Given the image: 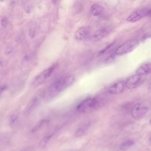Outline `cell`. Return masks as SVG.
Returning a JSON list of instances; mask_svg holds the SVG:
<instances>
[{
	"label": "cell",
	"mask_w": 151,
	"mask_h": 151,
	"mask_svg": "<svg viewBox=\"0 0 151 151\" xmlns=\"http://www.w3.org/2000/svg\"><path fill=\"white\" fill-rule=\"evenodd\" d=\"M74 80V78L72 76L61 77L55 80L44 90V99L48 100L55 97L71 84Z\"/></svg>",
	"instance_id": "1"
},
{
	"label": "cell",
	"mask_w": 151,
	"mask_h": 151,
	"mask_svg": "<svg viewBox=\"0 0 151 151\" xmlns=\"http://www.w3.org/2000/svg\"><path fill=\"white\" fill-rule=\"evenodd\" d=\"M101 105L96 97L88 98L82 101L78 106L77 109L80 112L88 113L97 109Z\"/></svg>",
	"instance_id": "2"
},
{
	"label": "cell",
	"mask_w": 151,
	"mask_h": 151,
	"mask_svg": "<svg viewBox=\"0 0 151 151\" xmlns=\"http://www.w3.org/2000/svg\"><path fill=\"white\" fill-rule=\"evenodd\" d=\"M139 42L136 39L129 40L119 46L115 52L116 55H122L134 50L138 45Z\"/></svg>",
	"instance_id": "3"
},
{
	"label": "cell",
	"mask_w": 151,
	"mask_h": 151,
	"mask_svg": "<svg viewBox=\"0 0 151 151\" xmlns=\"http://www.w3.org/2000/svg\"><path fill=\"white\" fill-rule=\"evenodd\" d=\"M56 66V64H55L37 74L33 79L32 84L37 86L42 84L50 76Z\"/></svg>",
	"instance_id": "4"
},
{
	"label": "cell",
	"mask_w": 151,
	"mask_h": 151,
	"mask_svg": "<svg viewBox=\"0 0 151 151\" xmlns=\"http://www.w3.org/2000/svg\"><path fill=\"white\" fill-rule=\"evenodd\" d=\"M43 91L40 90L35 93L27 106L25 110V113L30 111L39 104L42 99H44Z\"/></svg>",
	"instance_id": "5"
},
{
	"label": "cell",
	"mask_w": 151,
	"mask_h": 151,
	"mask_svg": "<svg viewBox=\"0 0 151 151\" xmlns=\"http://www.w3.org/2000/svg\"><path fill=\"white\" fill-rule=\"evenodd\" d=\"M147 107L141 104L138 103L133 107L132 110V117L138 119L143 116L147 111Z\"/></svg>",
	"instance_id": "6"
},
{
	"label": "cell",
	"mask_w": 151,
	"mask_h": 151,
	"mask_svg": "<svg viewBox=\"0 0 151 151\" xmlns=\"http://www.w3.org/2000/svg\"><path fill=\"white\" fill-rule=\"evenodd\" d=\"M148 10L146 8L138 9L129 16L127 20L131 22L138 21L147 15Z\"/></svg>",
	"instance_id": "7"
},
{
	"label": "cell",
	"mask_w": 151,
	"mask_h": 151,
	"mask_svg": "<svg viewBox=\"0 0 151 151\" xmlns=\"http://www.w3.org/2000/svg\"><path fill=\"white\" fill-rule=\"evenodd\" d=\"M142 82L141 76L136 74L130 77L126 80L125 86L129 89L134 88L139 86Z\"/></svg>",
	"instance_id": "8"
},
{
	"label": "cell",
	"mask_w": 151,
	"mask_h": 151,
	"mask_svg": "<svg viewBox=\"0 0 151 151\" xmlns=\"http://www.w3.org/2000/svg\"><path fill=\"white\" fill-rule=\"evenodd\" d=\"M125 86V82L118 81L109 86L108 89V91L109 93L112 94H118L123 91Z\"/></svg>",
	"instance_id": "9"
},
{
	"label": "cell",
	"mask_w": 151,
	"mask_h": 151,
	"mask_svg": "<svg viewBox=\"0 0 151 151\" xmlns=\"http://www.w3.org/2000/svg\"><path fill=\"white\" fill-rule=\"evenodd\" d=\"M90 34V30L88 28L85 27H81L78 29L74 34L75 39L78 41L86 39Z\"/></svg>",
	"instance_id": "10"
},
{
	"label": "cell",
	"mask_w": 151,
	"mask_h": 151,
	"mask_svg": "<svg viewBox=\"0 0 151 151\" xmlns=\"http://www.w3.org/2000/svg\"><path fill=\"white\" fill-rule=\"evenodd\" d=\"M151 72V63H147L142 65L137 70L136 74L140 76L147 75Z\"/></svg>",
	"instance_id": "11"
},
{
	"label": "cell",
	"mask_w": 151,
	"mask_h": 151,
	"mask_svg": "<svg viewBox=\"0 0 151 151\" xmlns=\"http://www.w3.org/2000/svg\"><path fill=\"white\" fill-rule=\"evenodd\" d=\"M90 11L93 15L96 17H99L104 14V9L101 5L95 4L91 6Z\"/></svg>",
	"instance_id": "12"
},
{
	"label": "cell",
	"mask_w": 151,
	"mask_h": 151,
	"mask_svg": "<svg viewBox=\"0 0 151 151\" xmlns=\"http://www.w3.org/2000/svg\"><path fill=\"white\" fill-rule=\"evenodd\" d=\"M110 29L108 27H103L96 31L94 33L93 37L96 40H100L104 37L109 33Z\"/></svg>",
	"instance_id": "13"
},
{
	"label": "cell",
	"mask_w": 151,
	"mask_h": 151,
	"mask_svg": "<svg viewBox=\"0 0 151 151\" xmlns=\"http://www.w3.org/2000/svg\"><path fill=\"white\" fill-rule=\"evenodd\" d=\"M89 125L88 124L84 125L79 128L76 131L75 135L76 137H80L83 135L86 132Z\"/></svg>",
	"instance_id": "14"
},
{
	"label": "cell",
	"mask_w": 151,
	"mask_h": 151,
	"mask_svg": "<svg viewBox=\"0 0 151 151\" xmlns=\"http://www.w3.org/2000/svg\"><path fill=\"white\" fill-rule=\"evenodd\" d=\"M134 144V141L131 139H128L122 144L120 147V149L122 150H125L133 146Z\"/></svg>",
	"instance_id": "15"
},
{
	"label": "cell",
	"mask_w": 151,
	"mask_h": 151,
	"mask_svg": "<svg viewBox=\"0 0 151 151\" xmlns=\"http://www.w3.org/2000/svg\"><path fill=\"white\" fill-rule=\"evenodd\" d=\"M114 45L113 43H111L105 47L104 48L100 50L99 52V55H101L104 54L107 50L109 49Z\"/></svg>",
	"instance_id": "16"
},
{
	"label": "cell",
	"mask_w": 151,
	"mask_h": 151,
	"mask_svg": "<svg viewBox=\"0 0 151 151\" xmlns=\"http://www.w3.org/2000/svg\"><path fill=\"white\" fill-rule=\"evenodd\" d=\"M114 55L113 54L110 55L106 59L105 61L107 63H109L112 61L114 59Z\"/></svg>",
	"instance_id": "17"
},
{
	"label": "cell",
	"mask_w": 151,
	"mask_h": 151,
	"mask_svg": "<svg viewBox=\"0 0 151 151\" xmlns=\"http://www.w3.org/2000/svg\"><path fill=\"white\" fill-rule=\"evenodd\" d=\"M13 49V47L12 46L9 45L8 46L5 50V54L6 55L9 54L12 51Z\"/></svg>",
	"instance_id": "18"
},
{
	"label": "cell",
	"mask_w": 151,
	"mask_h": 151,
	"mask_svg": "<svg viewBox=\"0 0 151 151\" xmlns=\"http://www.w3.org/2000/svg\"><path fill=\"white\" fill-rule=\"evenodd\" d=\"M1 24L3 26L5 27H6L7 25V20L5 17L2 18L1 20Z\"/></svg>",
	"instance_id": "19"
},
{
	"label": "cell",
	"mask_w": 151,
	"mask_h": 151,
	"mask_svg": "<svg viewBox=\"0 0 151 151\" xmlns=\"http://www.w3.org/2000/svg\"><path fill=\"white\" fill-rule=\"evenodd\" d=\"M29 34L30 37H34L35 35V31L32 29H30L29 31Z\"/></svg>",
	"instance_id": "20"
},
{
	"label": "cell",
	"mask_w": 151,
	"mask_h": 151,
	"mask_svg": "<svg viewBox=\"0 0 151 151\" xmlns=\"http://www.w3.org/2000/svg\"><path fill=\"white\" fill-rule=\"evenodd\" d=\"M150 36H151V35H150L149 34V35L146 34V35H144L143 36V37H142V40H143V41L144 40L146 39V38H147L148 37H150Z\"/></svg>",
	"instance_id": "21"
},
{
	"label": "cell",
	"mask_w": 151,
	"mask_h": 151,
	"mask_svg": "<svg viewBox=\"0 0 151 151\" xmlns=\"http://www.w3.org/2000/svg\"><path fill=\"white\" fill-rule=\"evenodd\" d=\"M147 15L151 17V9H149Z\"/></svg>",
	"instance_id": "22"
},
{
	"label": "cell",
	"mask_w": 151,
	"mask_h": 151,
	"mask_svg": "<svg viewBox=\"0 0 151 151\" xmlns=\"http://www.w3.org/2000/svg\"><path fill=\"white\" fill-rule=\"evenodd\" d=\"M150 122L151 123V119H150Z\"/></svg>",
	"instance_id": "23"
},
{
	"label": "cell",
	"mask_w": 151,
	"mask_h": 151,
	"mask_svg": "<svg viewBox=\"0 0 151 151\" xmlns=\"http://www.w3.org/2000/svg\"><path fill=\"white\" fill-rule=\"evenodd\" d=\"M150 141L151 142V137L150 138Z\"/></svg>",
	"instance_id": "24"
}]
</instances>
